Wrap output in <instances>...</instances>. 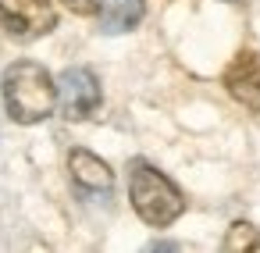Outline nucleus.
<instances>
[{
  "label": "nucleus",
  "mask_w": 260,
  "mask_h": 253,
  "mask_svg": "<svg viewBox=\"0 0 260 253\" xmlns=\"http://www.w3.org/2000/svg\"><path fill=\"white\" fill-rule=\"evenodd\" d=\"M4 104H8V114L22 125H36L43 118L54 114V104H57V86L50 79V72L36 61H15L8 72H4Z\"/></svg>",
  "instance_id": "1"
},
{
  "label": "nucleus",
  "mask_w": 260,
  "mask_h": 253,
  "mask_svg": "<svg viewBox=\"0 0 260 253\" xmlns=\"http://www.w3.org/2000/svg\"><path fill=\"white\" fill-rule=\"evenodd\" d=\"M64 8H68L72 15H93V11L100 8V0H64Z\"/></svg>",
  "instance_id": "9"
},
{
  "label": "nucleus",
  "mask_w": 260,
  "mask_h": 253,
  "mask_svg": "<svg viewBox=\"0 0 260 253\" xmlns=\"http://www.w3.org/2000/svg\"><path fill=\"white\" fill-rule=\"evenodd\" d=\"M57 100H61V111L64 118L72 121H82L89 118L96 107H100V82L89 68H68L57 82Z\"/></svg>",
  "instance_id": "4"
},
{
  "label": "nucleus",
  "mask_w": 260,
  "mask_h": 253,
  "mask_svg": "<svg viewBox=\"0 0 260 253\" xmlns=\"http://www.w3.org/2000/svg\"><path fill=\"white\" fill-rule=\"evenodd\" d=\"M224 89L253 114H260V57L253 50H239L224 68Z\"/></svg>",
  "instance_id": "5"
},
{
  "label": "nucleus",
  "mask_w": 260,
  "mask_h": 253,
  "mask_svg": "<svg viewBox=\"0 0 260 253\" xmlns=\"http://www.w3.org/2000/svg\"><path fill=\"white\" fill-rule=\"evenodd\" d=\"M128 200L136 207V214L146 225H153V228L171 225L185 210V200L175 189V182L164 171H157L153 164H146V161H132V171H128Z\"/></svg>",
  "instance_id": "2"
},
{
  "label": "nucleus",
  "mask_w": 260,
  "mask_h": 253,
  "mask_svg": "<svg viewBox=\"0 0 260 253\" xmlns=\"http://www.w3.org/2000/svg\"><path fill=\"white\" fill-rule=\"evenodd\" d=\"M96 15H100V29L114 36V33L136 29L143 22V15H146V4L143 0H100Z\"/></svg>",
  "instance_id": "7"
},
{
  "label": "nucleus",
  "mask_w": 260,
  "mask_h": 253,
  "mask_svg": "<svg viewBox=\"0 0 260 253\" xmlns=\"http://www.w3.org/2000/svg\"><path fill=\"white\" fill-rule=\"evenodd\" d=\"M224 249L228 253H246V249H260V228L246 225V221H235L224 235Z\"/></svg>",
  "instance_id": "8"
},
{
  "label": "nucleus",
  "mask_w": 260,
  "mask_h": 253,
  "mask_svg": "<svg viewBox=\"0 0 260 253\" xmlns=\"http://www.w3.org/2000/svg\"><path fill=\"white\" fill-rule=\"evenodd\" d=\"M68 171H72V178H75V185L82 189V193H111V185H114V171L96 157V153H89V150H82V146H75L72 153H68Z\"/></svg>",
  "instance_id": "6"
},
{
  "label": "nucleus",
  "mask_w": 260,
  "mask_h": 253,
  "mask_svg": "<svg viewBox=\"0 0 260 253\" xmlns=\"http://www.w3.org/2000/svg\"><path fill=\"white\" fill-rule=\"evenodd\" d=\"M0 22L18 40H36L57 25V11L54 0H0Z\"/></svg>",
  "instance_id": "3"
}]
</instances>
